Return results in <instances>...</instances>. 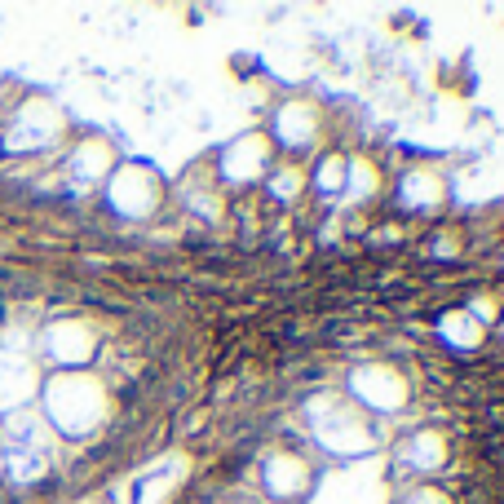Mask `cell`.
<instances>
[{
    "label": "cell",
    "instance_id": "obj_1",
    "mask_svg": "<svg viewBox=\"0 0 504 504\" xmlns=\"http://www.w3.org/2000/svg\"><path fill=\"white\" fill-rule=\"evenodd\" d=\"M84 306L62 275L0 257V504H54L107 456L115 376Z\"/></svg>",
    "mask_w": 504,
    "mask_h": 504
}]
</instances>
